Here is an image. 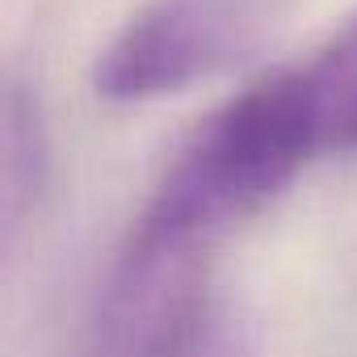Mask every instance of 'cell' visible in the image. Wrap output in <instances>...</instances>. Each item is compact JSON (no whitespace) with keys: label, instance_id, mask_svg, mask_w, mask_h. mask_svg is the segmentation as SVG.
<instances>
[{"label":"cell","instance_id":"obj_3","mask_svg":"<svg viewBox=\"0 0 357 357\" xmlns=\"http://www.w3.org/2000/svg\"><path fill=\"white\" fill-rule=\"evenodd\" d=\"M47 181V130L38 114V97L26 84H13L5 97V231L17 236L30 202Z\"/></svg>","mask_w":357,"mask_h":357},{"label":"cell","instance_id":"obj_2","mask_svg":"<svg viewBox=\"0 0 357 357\" xmlns=\"http://www.w3.org/2000/svg\"><path fill=\"white\" fill-rule=\"evenodd\" d=\"M286 72L315 160L357 155V9L303 63H290Z\"/></svg>","mask_w":357,"mask_h":357},{"label":"cell","instance_id":"obj_1","mask_svg":"<svg viewBox=\"0 0 357 357\" xmlns=\"http://www.w3.org/2000/svg\"><path fill=\"white\" fill-rule=\"evenodd\" d=\"M248 38L252 22L236 0H155L97 55L93 89L109 105H147L211 80Z\"/></svg>","mask_w":357,"mask_h":357}]
</instances>
